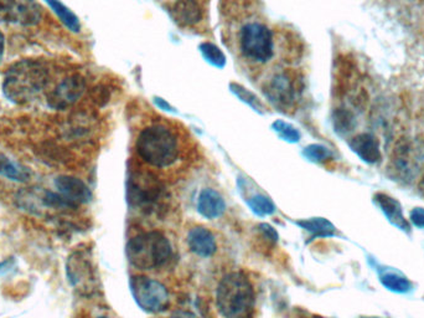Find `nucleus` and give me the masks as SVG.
Segmentation results:
<instances>
[{"mask_svg": "<svg viewBox=\"0 0 424 318\" xmlns=\"http://www.w3.org/2000/svg\"><path fill=\"white\" fill-rule=\"evenodd\" d=\"M350 148L358 158L367 164H378L381 162L382 153L380 142L371 133H360L348 142Z\"/></svg>", "mask_w": 424, "mask_h": 318, "instance_id": "nucleus-12", "label": "nucleus"}, {"mask_svg": "<svg viewBox=\"0 0 424 318\" xmlns=\"http://www.w3.org/2000/svg\"><path fill=\"white\" fill-rule=\"evenodd\" d=\"M4 53H5V36L3 34V31L0 30V63L3 61V58H4Z\"/></svg>", "mask_w": 424, "mask_h": 318, "instance_id": "nucleus-32", "label": "nucleus"}, {"mask_svg": "<svg viewBox=\"0 0 424 318\" xmlns=\"http://www.w3.org/2000/svg\"><path fill=\"white\" fill-rule=\"evenodd\" d=\"M172 16L182 26H195L202 20V8L197 0H177L172 5Z\"/></svg>", "mask_w": 424, "mask_h": 318, "instance_id": "nucleus-15", "label": "nucleus"}, {"mask_svg": "<svg viewBox=\"0 0 424 318\" xmlns=\"http://www.w3.org/2000/svg\"><path fill=\"white\" fill-rule=\"evenodd\" d=\"M86 80L78 73H73L62 78L50 91L46 93V102L48 107L53 110H67L73 106L86 92Z\"/></svg>", "mask_w": 424, "mask_h": 318, "instance_id": "nucleus-8", "label": "nucleus"}, {"mask_svg": "<svg viewBox=\"0 0 424 318\" xmlns=\"http://www.w3.org/2000/svg\"><path fill=\"white\" fill-rule=\"evenodd\" d=\"M258 230L262 234L263 237H266V240L269 244H276V241H278V232L269 224H261V225H258Z\"/></svg>", "mask_w": 424, "mask_h": 318, "instance_id": "nucleus-29", "label": "nucleus"}, {"mask_svg": "<svg viewBox=\"0 0 424 318\" xmlns=\"http://www.w3.org/2000/svg\"><path fill=\"white\" fill-rule=\"evenodd\" d=\"M125 254L130 265L138 270H155L167 265L172 259V244L157 230L140 232L128 241Z\"/></svg>", "mask_w": 424, "mask_h": 318, "instance_id": "nucleus-4", "label": "nucleus"}, {"mask_svg": "<svg viewBox=\"0 0 424 318\" xmlns=\"http://www.w3.org/2000/svg\"><path fill=\"white\" fill-rule=\"evenodd\" d=\"M380 282L385 289L395 294H407L413 291V284L400 271L392 270L387 267L378 269Z\"/></svg>", "mask_w": 424, "mask_h": 318, "instance_id": "nucleus-17", "label": "nucleus"}, {"mask_svg": "<svg viewBox=\"0 0 424 318\" xmlns=\"http://www.w3.org/2000/svg\"><path fill=\"white\" fill-rule=\"evenodd\" d=\"M31 170L24 164L15 162L4 155H0V177L16 183H26L31 179Z\"/></svg>", "mask_w": 424, "mask_h": 318, "instance_id": "nucleus-18", "label": "nucleus"}, {"mask_svg": "<svg viewBox=\"0 0 424 318\" xmlns=\"http://www.w3.org/2000/svg\"><path fill=\"white\" fill-rule=\"evenodd\" d=\"M130 291L139 307L148 314H160L170 306L167 287L157 279L133 276L130 279Z\"/></svg>", "mask_w": 424, "mask_h": 318, "instance_id": "nucleus-7", "label": "nucleus"}, {"mask_svg": "<svg viewBox=\"0 0 424 318\" xmlns=\"http://www.w3.org/2000/svg\"><path fill=\"white\" fill-rule=\"evenodd\" d=\"M226 209L222 195L214 189L206 188L201 192L197 200V210L206 219H216L224 214Z\"/></svg>", "mask_w": 424, "mask_h": 318, "instance_id": "nucleus-16", "label": "nucleus"}, {"mask_svg": "<svg viewBox=\"0 0 424 318\" xmlns=\"http://www.w3.org/2000/svg\"><path fill=\"white\" fill-rule=\"evenodd\" d=\"M272 128L281 140H286L288 143H298L301 140V132L286 120H274Z\"/></svg>", "mask_w": 424, "mask_h": 318, "instance_id": "nucleus-26", "label": "nucleus"}, {"mask_svg": "<svg viewBox=\"0 0 424 318\" xmlns=\"http://www.w3.org/2000/svg\"><path fill=\"white\" fill-rule=\"evenodd\" d=\"M55 187L58 189V193L77 205L87 204L92 200L91 189L83 180L76 177L58 175L55 179Z\"/></svg>", "mask_w": 424, "mask_h": 318, "instance_id": "nucleus-11", "label": "nucleus"}, {"mask_svg": "<svg viewBox=\"0 0 424 318\" xmlns=\"http://www.w3.org/2000/svg\"><path fill=\"white\" fill-rule=\"evenodd\" d=\"M247 204L249 209L258 217H266L276 212V205L272 202V199L268 198L263 194H256L247 199Z\"/></svg>", "mask_w": 424, "mask_h": 318, "instance_id": "nucleus-24", "label": "nucleus"}, {"mask_svg": "<svg viewBox=\"0 0 424 318\" xmlns=\"http://www.w3.org/2000/svg\"><path fill=\"white\" fill-rule=\"evenodd\" d=\"M363 318H380V317H363Z\"/></svg>", "mask_w": 424, "mask_h": 318, "instance_id": "nucleus-33", "label": "nucleus"}, {"mask_svg": "<svg viewBox=\"0 0 424 318\" xmlns=\"http://www.w3.org/2000/svg\"><path fill=\"white\" fill-rule=\"evenodd\" d=\"M164 184L148 170H133L127 182L129 205L142 212L157 210L164 198Z\"/></svg>", "mask_w": 424, "mask_h": 318, "instance_id": "nucleus-5", "label": "nucleus"}, {"mask_svg": "<svg viewBox=\"0 0 424 318\" xmlns=\"http://www.w3.org/2000/svg\"><path fill=\"white\" fill-rule=\"evenodd\" d=\"M51 78L48 63L38 58H24L13 63L5 73L3 92L16 105H26L43 93Z\"/></svg>", "mask_w": 424, "mask_h": 318, "instance_id": "nucleus-1", "label": "nucleus"}, {"mask_svg": "<svg viewBox=\"0 0 424 318\" xmlns=\"http://www.w3.org/2000/svg\"><path fill=\"white\" fill-rule=\"evenodd\" d=\"M169 318H197L196 314H192V312H189V311H175L174 314H172V316Z\"/></svg>", "mask_w": 424, "mask_h": 318, "instance_id": "nucleus-31", "label": "nucleus"}, {"mask_svg": "<svg viewBox=\"0 0 424 318\" xmlns=\"http://www.w3.org/2000/svg\"><path fill=\"white\" fill-rule=\"evenodd\" d=\"M201 55L202 58H205L207 63L217 68H224L226 66V55L224 51L212 43H200Z\"/></svg>", "mask_w": 424, "mask_h": 318, "instance_id": "nucleus-23", "label": "nucleus"}, {"mask_svg": "<svg viewBox=\"0 0 424 318\" xmlns=\"http://www.w3.org/2000/svg\"><path fill=\"white\" fill-rule=\"evenodd\" d=\"M67 272L72 284H82L83 279H93L90 262L78 254L70 257V265L67 266Z\"/></svg>", "mask_w": 424, "mask_h": 318, "instance_id": "nucleus-21", "label": "nucleus"}, {"mask_svg": "<svg viewBox=\"0 0 424 318\" xmlns=\"http://www.w3.org/2000/svg\"><path fill=\"white\" fill-rule=\"evenodd\" d=\"M229 90L231 92L234 93V96L239 98V101H242L243 103H246L247 106L251 107L252 110L254 111L258 112V113H263V110H264V106H263L262 101L258 98L253 92L249 91L247 90L246 87L242 86V85H239V83H236V82H232V83H229Z\"/></svg>", "mask_w": 424, "mask_h": 318, "instance_id": "nucleus-22", "label": "nucleus"}, {"mask_svg": "<svg viewBox=\"0 0 424 318\" xmlns=\"http://www.w3.org/2000/svg\"><path fill=\"white\" fill-rule=\"evenodd\" d=\"M263 92L268 101L279 111L291 110L294 106L296 90L293 78L288 73H276L263 87Z\"/></svg>", "mask_w": 424, "mask_h": 318, "instance_id": "nucleus-10", "label": "nucleus"}, {"mask_svg": "<svg viewBox=\"0 0 424 318\" xmlns=\"http://www.w3.org/2000/svg\"><path fill=\"white\" fill-rule=\"evenodd\" d=\"M333 128L338 135H348L356 125L353 113L346 110H338L333 112Z\"/></svg>", "mask_w": 424, "mask_h": 318, "instance_id": "nucleus-25", "label": "nucleus"}, {"mask_svg": "<svg viewBox=\"0 0 424 318\" xmlns=\"http://www.w3.org/2000/svg\"><path fill=\"white\" fill-rule=\"evenodd\" d=\"M43 19L36 0H0V21L8 24L33 26Z\"/></svg>", "mask_w": 424, "mask_h": 318, "instance_id": "nucleus-9", "label": "nucleus"}, {"mask_svg": "<svg viewBox=\"0 0 424 318\" xmlns=\"http://www.w3.org/2000/svg\"><path fill=\"white\" fill-rule=\"evenodd\" d=\"M154 102H155V105H157V106L159 107L160 110H162V111L175 112L174 107H172L170 103H167V102L165 101L164 98H160V97H154Z\"/></svg>", "mask_w": 424, "mask_h": 318, "instance_id": "nucleus-30", "label": "nucleus"}, {"mask_svg": "<svg viewBox=\"0 0 424 318\" xmlns=\"http://www.w3.org/2000/svg\"><path fill=\"white\" fill-rule=\"evenodd\" d=\"M98 318H110V317H98Z\"/></svg>", "mask_w": 424, "mask_h": 318, "instance_id": "nucleus-34", "label": "nucleus"}, {"mask_svg": "<svg viewBox=\"0 0 424 318\" xmlns=\"http://www.w3.org/2000/svg\"><path fill=\"white\" fill-rule=\"evenodd\" d=\"M239 48L246 58L256 63H267L274 53L271 29L261 23H248L239 31Z\"/></svg>", "mask_w": 424, "mask_h": 318, "instance_id": "nucleus-6", "label": "nucleus"}, {"mask_svg": "<svg viewBox=\"0 0 424 318\" xmlns=\"http://www.w3.org/2000/svg\"><path fill=\"white\" fill-rule=\"evenodd\" d=\"M187 245L194 254L200 257H210L217 250L214 234L204 227H195L187 234Z\"/></svg>", "mask_w": 424, "mask_h": 318, "instance_id": "nucleus-14", "label": "nucleus"}, {"mask_svg": "<svg viewBox=\"0 0 424 318\" xmlns=\"http://www.w3.org/2000/svg\"><path fill=\"white\" fill-rule=\"evenodd\" d=\"M410 222L418 229L424 230V207H413L410 212Z\"/></svg>", "mask_w": 424, "mask_h": 318, "instance_id": "nucleus-28", "label": "nucleus"}, {"mask_svg": "<svg viewBox=\"0 0 424 318\" xmlns=\"http://www.w3.org/2000/svg\"><path fill=\"white\" fill-rule=\"evenodd\" d=\"M318 318H325V317H318Z\"/></svg>", "mask_w": 424, "mask_h": 318, "instance_id": "nucleus-35", "label": "nucleus"}, {"mask_svg": "<svg viewBox=\"0 0 424 318\" xmlns=\"http://www.w3.org/2000/svg\"><path fill=\"white\" fill-rule=\"evenodd\" d=\"M296 225L309 232L313 239L320 237H331L336 234V227L325 217H310L305 220L296 222Z\"/></svg>", "mask_w": 424, "mask_h": 318, "instance_id": "nucleus-19", "label": "nucleus"}, {"mask_svg": "<svg viewBox=\"0 0 424 318\" xmlns=\"http://www.w3.org/2000/svg\"><path fill=\"white\" fill-rule=\"evenodd\" d=\"M48 8L53 10L55 15L58 16L62 24L66 26L67 29L72 31V33H80L81 31V23L80 19L70 8H67L66 5L61 3L60 0H43Z\"/></svg>", "mask_w": 424, "mask_h": 318, "instance_id": "nucleus-20", "label": "nucleus"}, {"mask_svg": "<svg viewBox=\"0 0 424 318\" xmlns=\"http://www.w3.org/2000/svg\"><path fill=\"white\" fill-rule=\"evenodd\" d=\"M135 150L144 163L162 169L177 163L182 150L177 133L170 127L154 123L140 130L135 142Z\"/></svg>", "mask_w": 424, "mask_h": 318, "instance_id": "nucleus-2", "label": "nucleus"}, {"mask_svg": "<svg viewBox=\"0 0 424 318\" xmlns=\"http://www.w3.org/2000/svg\"><path fill=\"white\" fill-rule=\"evenodd\" d=\"M375 202L393 227H398L402 232H410V220L405 219L402 205L397 199L386 193H377L375 195Z\"/></svg>", "mask_w": 424, "mask_h": 318, "instance_id": "nucleus-13", "label": "nucleus"}, {"mask_svg": "<svg viewBox=\"0 0 424 318\" xmlns=\"http://www.w3.org/2000/svg\"><path fill=\"white\" fill-rule=\"evenodd\" d=\"M216 304L224 318H253L256 294L251 279L241 271L229 272L219 281Z\"/></svg>", "mask_w": 424, "mask_h": 318, "instance_id": "nucleus-3", "label": "nucleus"}, {"mask_svg": "<svg viewBox=\"0 0 424 318\" xmlns=\"http://www.w3.org/2000/svg\"><path fill=\"white\" fill-rule=\"evenodd\" d=\"M303 155H304L305 158L309 159L310 162L318 164L330 162L333 157V152L328 147L318 145V143L306 145L304 150H303Z\"/></svg>", "mask_w": 424, "mask_h": 318, "instance_id": "nucleus-27", "label": "nucleus"}]
</instances>
